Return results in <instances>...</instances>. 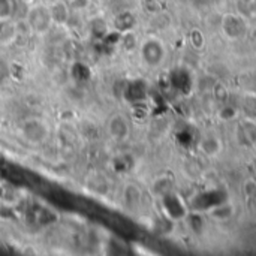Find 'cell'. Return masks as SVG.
Returning a JSON list of instances; mask_svg holds the SVG:
<instances>
[{"mask_svg": "<svg viewBox=\"0 0 256 256\" xmlns=\"http://www.w3.org/2000/svg\"><path fill=\"white\" fill-rule=\"evenodd\" d=\"M106 130L110 134V136L116 141V142H123L129 138V123L128 120L122 116V114H114L108 123H106Z\"/></svg>", "mask_w": 256, "mask_h": 256, "instance_id": "3957f363", "label": "cell"}, {"mask_svg": "<svg viewBox=\"0 0 256 256\" xmlns=\"http://www.w3.org/2000/svg\"><path fill=\"white\" fill-rule=\"evenodd\" d=\"M16 2H20V3H22V4H33L34 0H16Z\"/></svg>", "mask_w": 256, "mask_h": 256, "instance_id": "5bb4252c", "label": "cell"}, {"mask_svg": "<svg viewBox=\"0 0 256 256\" xmlns=\"http://www.w3.org/2000/svg\"><path fill=\"white\" fill-rule=\"evenodd\" d=\"M69 6L72 10H84L90 6V0H70Z\"/></svg>", "mask_w": 256, "mask_h": 256, "instance_id": "7c38bea8", "label": "cell"}, {"mask_svg": "<svg viewBox=\"0 0 256 256\" xmlns=\"http://www.w3.org/2000/svg\"><path fill=\"white\" fill-rule=\"evenodd\" d=\"M18 36V26L10 20H0V46L10 45Z\"/></svg>", "mask_w": 256, "mask_h": 256, "instance_id": "8992f818", "label": "cell"}, {"mask_svg": "<svg viewBox=\"0 0 256 256\" xmlns=\"http://www.w3.org/2000/svg\"><path fill=\"white\" fill-rule=\"evenodd\" d=\"M135 15L129 10H123L120 14H117L114 16V21H112V26H114V30L118 32V33H124V32H130L135 26Z\"/></svg>", "mask_w": 256, "mask_h": 256, "instance_id": "ba28073f", "label": "cell"}, {"mask_svg": "<svg viewBox=\"0 0 256 256\" xmlns=\"http://www.w3.org/2000/svg\"><path fill=\"white\" fill-rule=\"evenodd\" d=\"M88 27H90L92 34L93 36H98V38H105L106 33H108V24L105 22V20L102 16L92 18Z\"/></svg>", "mask_w": 256, "mask_h": 256, "instance_id": "30bf717a", "label": "cell"}, {"mask_svg": "<svg viewBox=\"0 0 256 256\" xmlns=\"http://www.w3.org/2000/svg\"><path fill=\"white\" fill-rule=\"evenodd\" d=\"M122 201H123V206L129 210H135L138 206H140V201H141V190L136 184H126L123 188V194H122Z\"/></svg>", "mask_w": 256, "mask_h": 256, "instance_id": "52a82bcc", "label": "cell"}, {"mask_svg": "<svg viewBox=\"0 0 256 256\" xmlns=\"http://www.w3.org/2000/svg\"><path fill=\"white\" fill-rule=\"evenodd\" d=\"M0 123H2V111H0Z\"/></svg>", "mask_w": 256, "mask_h": 256, "instance_id": "9a60e30c", "label": "cell"}, {"mask_svg": "<svg viewBox=\"0 0 256 256\" xmlns=\"http://www.w3.org/2000/svg\"><path fill=\"white\" fill-rule=\"evenodd\" d=\"M50 12H51V18H52V22L56 26H64L69 22L70 20V6L68 2L64 0H52L50 4Z\"/></svg>", "mask_w": 256, "mask_h": 256, "instance_id": "5b68a950", "label": "cell"}, {"mask_svg": "<svg viewBox=\"0 0 256 256\" xmlns=\"http://www.w3.org/2000/svg\"><path fill=\"white\" fill-rule=\"evenodd\" d=\"M26 24L33 34H38V36L46 34L54 26L50 8L40 3L32 4L26 15Z\"/></svg>", "mask_w": 256, "mask_h": 256, "instance_id": "6da1fadb", "label": "cell"}, {"mask_svg": "<svg viewBox=\"0 0 256 256\" xmlns=\"http://www.w3.org/2000/svg\"><path fill=\"white\" fill-rule=\"evenodd\" d=\"M142 8L150 14H156L159 10V3L158 0H142Z\"/></svg>", "mask_w": 256, "mask_h": 256, "instance_id": "4fadbf2b", "label": "cell"}, {"mask_svg": "<svg viewBox=\"0 0 256 256\" xmlns=\"http://www.w3.org/2000/svg\"><path fill=\"white\" fill-rule=\"evenodd\" d=\"M20 132H21V136L28 144H33V146L44 144L50 136L48 124L42 118H38V117L26 118L20 126Z\"/></svg>", "mask_w": 256, "mask_h": 256, "instance_id": "7a4b0ae2", "label": "cell"}, {"mask_svg": "<svg viewBox=\"0 0 256 256\" xmlns=\"http://www.w3.org/2000/svg\"><path fill=\"white\" fill-rule=\"evenodd\" d=\"M15 12V0H0V20H10Z\"/></svg>", "mask_w": 256, "mask_h": 256, "instance_id": "8fae6325", "label": "cell"}, {"mask_svg": "<svg viewBox=\"0 0 256 256\" xmlns=\"http://www.w3.org/2000/svg\"><path fill=\"white\" fill-rule=\"evenodd\" d=\"M141 57L148 66H158L164 60V46L156 39H148L141 45Z\"/></svg>", "mask_w": 256, "mask_h": 256, "instance_id": "277c9868", "label": "cell"}, {"mask_svg": "<svg viewBox=\"0 0 256 256\" xmlns=\"http://www.w3.org/2000/svg\"><path fill=\"white\" fill-rule=\"evenodd\" d=\"M88 189L94 194H106L108 190V182L105 180V177L102 174H94L92 177H88V183H87Z\"/></svg>", "mask_w": 256, "mask_h": 256, "instance_id": "9c48e42d", "label": "cell"}]
</instances>
